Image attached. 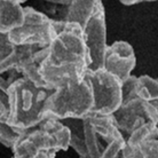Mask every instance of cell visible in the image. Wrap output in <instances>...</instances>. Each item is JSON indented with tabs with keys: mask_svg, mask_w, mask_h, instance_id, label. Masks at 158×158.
Instances as JSON below:
<instances>
[{
	"mask_svg": "<svg viewBox=\"0 0 158 158\" xmlns=\"http://www.w3.org/2000/svg\"><path fill=\"white\" fill-rule=\"evenodd\" d=\"M54 27L56 35L39 69L43 81L51 89L70 81H81L89 67L83 28L63 20H54Z\"/></svg>",
	"mask_w": 158,
	"mask_h": 158,
	"instance_id": "obj_1",
	"label": "cell"
},
{
	"mask_svg": "<svg viewBox=\"0 0 158 158\" xmlns=\"http://www.w3.org/2000/svg\"><path fill=\"white\" fill-rule=\"evenodd\" d=\"M70 131L59 119L45 117L36 127L25 130L13 148L12 158H55L70 147Z\"/></svg>",
	"mask_w": 158,
	"mask_h": 158,
	"instance_id": "obj_2",
	"label": "cell"
},
{
	"mask_svg": "<svg viewBox=\"0 0 158 158\" xmlns=\"http://www.w3.org/2000/svg\"><path fill=\"white\" fill-rule=\"evenodd\" d=\"M54 89L37 87L23 77L17 78L7 89L8 116L6 122L13 127L29 130L45 118L44 109Z\"/></svg>",
	"mask_w": 158,
	"mask_h": 158,
	"instance_id": "obj_3",
	"label": "cell"
},
{
	"mask_svg": "<svg viewBox=\"0 0 158 158\" xmlns=\"http://www.w3.org/2000/svg\"><path fill=\"white\" fill-rule=\"evenodd\" d=\"M92 108L93 95L85 77L81 81H70L52 92L45 103L44 116L59 120L83 119L91 114Z\"/></svg>",
	"mask_w": 158,
	"mask_h": 158,
	"instance_id": "obj_4",
	"label": "cell"
},
{
	"mask_svg": "<svg viewBox=\"0 0 158 158\" xmlns=\"http://www.w3.org/2000/svg\"><path fill=\"white\" fill-rule=\"evenodd\" d=\"M84 138L88 158H117L125 147V139L112 115L89 114L83 118Z\"/></svg>",
	"mask_w": 158,
	"mask_h": 158,
	"instance_id": "obj_5",
	"label": "cell"
},
{
	"mask_svg": "<svg viewBox=\"0 0 158 158\" xmlns=\"http://www.w3.org/2000/svg\"><path fill=\"white\" fill-rule=\"evenodd\" d=\"M136 76H130L123 81V99L120 107L112 114L116 125L125 141L135 130L144 124L154 123L158 125V112L151 103L140 99L135 94Z\"/></svg>",
	"mask_w": 158,
	"mask_h": 158,
	"instance_id": "obj_6",
	"label": "cell"
},
{
	"mask_svg": "<svg viewBox=\"0 0 158 158\" xmlns=\"http://www.w3.org/2000/svg\"><path fill=\"white\" fill-rule=\"evenodd\" d=\"M85 77L89 83L93 95L91 114L110 116L116 112L122 104V81L103 68L98 70H87Z\"/></svg>",
	"mask_w": 158,
	"mask_h": 158,
	"instance_id": "obj_7",
	"label": "cell"
},
{
	"mask_svg": "<svg viewBox=\"0 0 158 158\" xmlns=\"http://www.w3.org/2000/svg\"><path fill=\"white\" fill-rule=\"evenodd\" d=\"M24 23L7 35L8 41L13 46H38L48 47L55 37L54 20L46 14L36 10L31 6L24 7Z\"/></svg>",
	"mask_w": 158,
	"mask_h": 158,
	"instance_id": "obj_8",
	"label": "cell"
},
{
	"mask_svg": "<svg viewBox=\"0 0 158 158\" xmlns=\"http://www.w3.org/2000/svg\"><path fill=\"white\" fill-rule=\"evenodd\" d=\"M47 52L48 47L29 45L13 46L7 55L0 60V75L14 70L37 87L48 88L39 73L40 65L47 56Z\"/></svg>",
	"mask_w": 158,
	"mask_h": 158,
	"instance_id": "obj_9",
	"label": "cell"
},
{
	"mask_svg": "<svg viewBox=\"0 0 158 158\" xmlns=\"http://www.w3.org/2000/svg\"><path fill=\"white\" fill-rule=\"evenodd\" d=\"M83 35L89 59L88 70L102 69L104 54L108 47L106 10L103 2L100 4L94 14L83 27Z\"/></svg>",
	"mask_w": 158,
	"mask_h": 158,
	"instance_id": "obj_10",
	"label": "cell"
},
{
	"mask_svg": "<svg viewBox=\"0 0 158 158\" xmlns=\"http://www.w3.org/2000/svg\"><path fill=\"white\" fill-rule=\"evenodd\" d=\"M136 65L134 49L127 41L118 40L108 45L103 60V69L116 76L120 81H125Z\"/></svg>",
	"mask_w": 158,
	"mask_h": 158,
	"instance_id": "obj_11",
	"label": "cell"
},
{
	"mask_svg": "<svg viewBox=\"0 0 158 158\" xmlns=\"http://www.w3.org/2000/svg\"><path fill=\"white\" fill-rule=\"evenodd\" d=\"M24 7L16 0H0V33L7 36L9 32L24 23Z\"/></svg>",
	"mask_w": 158,
	"mask_h": 158,
	"instance_id": "obj_12",
	"label": "cell"
},
{
	"mask_svg": "<svg viewBox=\"0 0 158 158\" xmlns=\"http://www.w3.org/2000/svg\"><path fill=\"white\" fill-rule=\"evenodd\" d=\"M100 4H102V0H71L63 21L78 23L83 28Z\"/></svg>",
	"mask_w": 158,
	"mask_h": 158,
	"instance_id": "obj_13",
	"label": "cell"
},
{
	"mask_svg": "<svg viewBox=\"0 0 158 158\" xmlns=\"http://www.w3.org/2000/svg\"><path fill=\"white\" fill-rule=\"evenodd\" d=\"M70 131V143L69 147L73 148L79 158H88L84 138L83 119H64L61 120Z\"/></svg>",
	"mask_w": 158,
	"mask_h": 158,
	"instance_id": "obj_14",
	"label": "cell"
},
{
	"mask_svg": "<svg viewBox=\"0 0 158 158\" xmlns=\"http://www.w3.org/2000/svg\"><path fill=\"white\" fill-rule=\"evenodd\" d=\"M124 158H158V138L147 140L134 150L122 151Z\"/></svg>",
	"mask_w": 158,
	"mask_h": 158,
	"instance_id": "obj_15",
	"label": "cell"
},
{
	"mask_svg": "<svg viewBox=\"0 0 158 158\" xmlns=\"http://www.w3.org/2000/svg\"><path fill=\"white\" fill-rule=\"evenodd\" d=\"M24 131L10 126L6 120H0V143L13 150Z\"/></svg>",
	"mask_w": 158,
	"mask_h": 158,
	"instance_id": "obj_16",
	"label": "cell"
},
{
	"mask_svg": "<svg viewBox=\"0 0 158 158\" xmlns=\"http://www.w3.org/2000/svg\"><path fill=\"white\" fill-rule=\"evenodd\" d=\"M13 45L7 39V36L0 33V60H2L5 56L10 52Z\"/></svg>",
	"mask_w": 158,
	"mask_h": 158,
	"instance_id": "obj_17",
	"label": "cell"
},
{
	"mask_svg": "<svg viewBox=\"0 0 158 158\" xmlns=\"http://www.w3.org/2000/svg\"><path fill=\"white\" fill-rule=\"evenodd\" d=\"M8 116V99L6 93L0 94V120H6Z\"/></svg>",
	"mask_w": 158,
	"mask_h": 158,
	"instance_id": "obj_18",
	"label": "cell"
},
{
	"mask_svg": "<svg viewBox=\"0 0 158 158\" xmlns=\"http://www.w3.org/2000/svg\"><path fill=\"white\" fill-rule=\"evenodd\" d=\"M44 1H47V2H52V4L56 5H62V6H69L71 0H44Z\"/></svg>",
	"mask_w": 158,
	"mask_h": 158,
	"instance_id": "obj_19",
	"label": "cell"
},
{
	"mask_svg": "<svg viewBox=\"0 0 158 158\" xmlns=\"http://www.w3.org/2000/svg\"><path fill=\"white\" fill-rule=\"evenodd\" d=\"M119 1H120L123 5H125V6H133V5L142 2L143 0H119Z\"/></svg>",
	"mask_w": 158,
	"mask_h": 158,
	"instance_id": "obj_20",
	"label": "cell"
},
{
	"mask_svg": "<svg viewBox=\"0 0 158 158\" xmlns=\"http://www.w3.org/2000/svg\"><path fill=\"white\" fill-rule=\"evenodd\" d=\"M157 79H158V78H157ZM151 104L154 106L155 109H156V110H157V112H158V99H157V100H155V101H152V102H151ZM157 126H158V125H157Z\"/></svg>",
	"mask_w": 158,
	"mask_h": 158,
	"instance_id": "obj_21",
	"label": "cell"
},
{
	"mask_svg": "<svg viewBox=\"0 0 158 158\" xmlns=\"http://www.w3.org/2000/svg\"><path fill=\"white\" fill-rule=\"evenodd\" d=\"M17 2H20V4H23V2H25V1H28V0H16Z\"/></svg>",
	"mask_w": 158,
	"mask_h": 158,
	"instance_id": "obj_22",
	"label": "cell"
},
{
	"mask_svg": "<svg viewBox=\"0 0 158 158\" xmlns=\"http://www.w3.org/2000/svg\"><path fill=\"white\" fill-rule=\"evenodd\" d=\"M143 1H149V2H152V1H157V0H143Z\"/></svg>",
	"mask_w": 158,
	"mask_h": 158,
	"instance_id": "obj_23",
	"label": "cell"
},
{
	"mask_svg": "<svg viewBox=\"0 0 158 158\" xmlns=\"http://www.w3.org/2000/svg\"><path fill=\"white\" fill-rule=\"evenodd\" d=\"M117 158H124V157H123V154L119 155V156H118V157H117Z\"/></svg>",
	"mask_w": 158,
	"mask_h": 158,
	"instance_id": "obj_24",
	"label": "cell"
},
{
	"mask_svg": "<svg viewBox=\"0 0 158 158\" xmlns=\"http://www.w3.org/2000/svg\"><path fill=\"white\" fill-rule=\"evenodd\" d=\"M1 93H4V92H1V91H0V94H1Z\"/></svg>",
	"mask_w": 158,
	"mask_h": 158,
	"instance_id": "obj_25",
	"label": "cell"
}]
</instances>
